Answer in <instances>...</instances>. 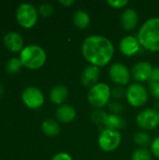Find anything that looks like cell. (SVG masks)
Returning <instances> with one entry per match:
<instances>
[{
	"instance_id": "obj_29",
	"label": "cell",
	"mask_w": 159,
	"mask_h": 160,
	"mask_svg": "<svg viewBox=\"0 0 159 160\" xmlns=\"http://www.w3.org/2000/svg\"><path fill=\"white\" fill-rule=\"evenodd\" d=\"M149 90L151 95L159 100V82H150Z\"/></svg>"
},
{
	"instance_id": "obj_14",
	"label": "cell",
	"mask_w": 159,
	"mask_h": 160,
	"mask_svg": "<svg viewBox=\"0 0 159 160\" xmlns=\"http://www.w3.org/2000/svg\"><path fill=\"white\" fill-rule=\"evenodd\" d=\"M99 74H100L99 68L96 66H92V65L86 67L81 76V82L82 85L91 88L92 86L97 83Z\"/></svg>"
},
{
	"instance_id": "obj_5",
	"label": "cell",
	"mask_w": 159,
	"mask_h": 160,
	"mask_svg": "<svg viewBox=\"0 0 159 160\" xmlns=\"http://www.w3.org/2000/svg\"><path fill=\"white\" fill-rule=\"evenodd\" d=\"M38 19L37 8L30 3H22L16 9L17 22L23 28H32Z\"/></svg>"
},
{
	"instance_id": "obj_2",
	"label": "cell",
	"mask_w": 159,
	"mask_h": 160,
	"mask_svg": "<svg viewBox=\"0 0 159 160\" xmlns=\"http://www.w3.org/2000/svg\"><path fill=\"white\" fill-rule=\"evenodd\" d=\"M137 38L142 48L151 52H159V18L147 20L140 28Z\"/></svg>"
},
{
	"instance_id": "obj_9",
	"label": "cell",
	"mask_w": 159,
	"mask_h": 160,
	"mask_svg": "<svg viewBox=\"0 0 159 160\" xmlns=\"http://www.w3.org/2000/svg\"><path fill=\"white\" fill-rule=\"evenodd\" d=\"M136 122L143 130H154L159 126V112L153 108L145 109L137 115Z\"/></svg>"
},
{
	"instance_id": "obj_20",
	"label": "cell",
	"mask_w": 159,
	"mask_h": 160,
	"mask_svg": "<svg viewBox=\"0 0 159 160\" xmlns=\"http://www.w3.org/2000/svg\"><path fill=\"white\" fill-rule=\"evenodd\" d=\"M91 22L90 15L84 11V10H78L75 12L74 17H73V22L74 24L80 28V29H84L89 26Z\"/></svg>"
},
{
	"instance_id": "obj_8",
	"label": "cell",
	"mask_w": 159,
	"mask_h": 160,
	"mask_svg": "<svg viewBox=\"0 0 159 160\" xmlns=\"http://www.w3.org/2000/svg\"><path fill=\"white\" fill-rule=\"evenodd\" d=\"M22 100L27 108L37 110L42 107L45 98L39 88L36 86H28L22 93Z\"/></svg>"
},
{
	"instance_id": "obj_6",
	"label": "cell",
	"mask_w": 159,
	"mask_h": 160,
	"mask_svg": "<svg viewBox=\"0 0 159 160\" xmlns=\"http://www.w3.org/2000/svg\"><path fill=\"white\" fill-rule=\"evenodd\" d=\"M122 142L120 131L104 128L98 137V145L104 152H113L116 150Z\"/></svg>"
},
{
	"instance_id": "obj_22",
	"label": "cell",
	"mask_w": 159,
	"mask_h": 160,
	"mask_svg": "<svg viewBox=\"0 0 159 160\" xmlns=\"http://www.w3.org/2000/svg\"><path fill=\"white\" fill-rule=\"evenodd\" d=\"M22 67L19 57H11L7 60L6 64V70L8 74H16Z\"/></svg>"
},
{
	"instance_id": "obj_33",
	"label": "cell",
	"mask_w": 159,
	"mask_h": 160,
	"mask_svg": "<svg viewBox=\"0 0 159 160\" xmlns=\"http://www.w3.org/2000/svg\"><path fill=\"white\" fill-rule=\"evenodd\" d=\"M59 3L61 5L65 6V7H70V6H72L75 3V1L74 0H60Z\"/></svg>"
},
{
	"instance_id": "obj_7",
	"label": "cell",
	"mask_w": 159,
	"mask_h": 160,
	"mask_svg": "<svg viewBox=\"0 0 159 160\" xmlns=\"http://www.w3.org/2000/svg\"><path fill=\"white\" fill-rule=\"evenodd\" d=\"M126 98L127 102L134 108L143 106L148 99V91L141 83H132L126 90Z\"/></svg>"
},
{
	"instance_id": "obj_27",
	"label": "cell",
	"mask_w": 159,
	"mask_h": 160,
	"mask_svg": "<svg viewBox=\"0 0 159 160\" xmlns=\"http://www.w3.org/2000/svg\"><path fill=\"white\" fill-rule=\"evenodd\" d=\"M109 110L112 112V113L119 114L123 111V105L120 102H117V101L111 102L109 104Z\"/></svg>"
},
{
	"instance_id": "obj_17",
	"label": "cell",
	"mask_w": 159,
	"mask_h": 160,
	"mask_svg": "<svg viewBox=\"0 0 159 160\" xmlns=\"http://www.w3.org/2000/svg\"><path fill=\"white\" fill-rule=\"evenodd\" d=\"M68 96L67 88L63 84H57L53 86L50 91V99L53 104L63 105V103L67 100Z\"/></svg>"
},
{
	"instance_id": "obj_3",
	"label": "cell",
	"mask_w": 159,
	"mask_h": 160,
	"mask_svg": "<svg viewBox=\"0 0 159 160\" xmlns=\"http://www.w3.org/2000/svg\"><path fill=\"white\" fill-rule=\"evenodd\" d=\"M19 58L22 67L28 69L35 70L44 66L47 55L42 47L36 44H30L25 46L22 50Z\"/></svg>"
},
{
	"instance_id": "obj_11",
	"label": "cell",
	"mask_w": 159,
	"mask_h": 160,
	"mask_svg": "<svg viewBox=\"0 0 159 160\" xmlns=\"http://www.w3.org/2000/svg\"><path fill=\"white\" fill-rule=\"evenodd\" d=\"M3 43L11 52H21L24 48V41L22 35L15 31H10L4 36Z\"/></svg>"
},
{
	"instance_id": "obj_34",
	"label": "cell",
	"mask_w": 159,
	"mask_h": 160,
	"mask_svg": "<svg viewBox=\"0 0 159 160\" xmlns=\"http://www.w3.org/2000/svg\"><path fill=\"white\" fill-rule=\"evenodd\" d=\"M4 90H5V89H4V86L0 83V97L4 94Z\"/></svg>"
},
{
	"instance_id": "obj_10",
	"label": "cell",
	"mask_w": 159,
	"mask_h": 160,
	"mask_svg": "<svg viewBox=\"0 0 159 160\" xmlns=\"http://www.w3.org/2000/svg\"><path fill=\"white\" fill-rule=\"evenodd\" d=\"M109 74L111 80L119 86L127 84L130 81L131 76L129 69L124 64L121 63L112 64L109 69Z\"/></svg>"
},
{
	"instance_id": "obj_19",
	"label": "cell",
	"mask_w": 159,
	"mask_h": 160,
	"mask_svg": "<svg viewBox=\"0 0 159 160\" xmlns=\"http://www.w3.org/2000/svg\"><path fill=\"white\" fill-rule=\"evenodd\" d=\"M41 130L47 137H55L60 133V126L55 120L48 118L42 122Z\"/></svg>"
},
{
	"instance_id": "obj_24",
	"label": "cell",
	"mask_w": 159,
	"mask_h": 160,
	"mask_svg": "<svg viewBox=\"0 0 159 160\" xmlns=\"http://www.w3.org/2000/svg\"><path fill=\"white\" fill-rule=\"evenodd\" d=\"M151 153L145 148H139L135 150L131 156V160H151Z\"/></svg>"
},
{
	"instance_id": "obj_26",
	"label": "cell",
	"mask_w": 159,
	"mask_h": 160,
	"mask_svg": "<svg viewBox=\"0 0 159 160\" xmlns=\"http://www.w3.org/2000/svg\"><path fill=\"white\" fill-rule=\"evenodd\" d=\"M107 3L113 8H121L128 4V0H108Z\"/></svg>"
},
{
	"instance_id": "obj_30",
	"label": "cell",
	"mask_w": 159,
	"mask_h": 160,
	"mask_svg": "<svg viewBox=\"0 0 159 160\" xmlns=\"http://www.w3.org/2000/svg\"><path fill=\"white\" fill-rule=\"evenodd\" d=\"M151 152L152 154L159 158V136H157L151 143Z\"/></svg>"
},
{
	"instance_id": "obj_32",
	"label": "cell",
	"mask_w": 159,
	"mask_h": 160,
	"mask_svg": "<svg viewBox=\"0 0 159 160\" xmlns=\"http://www.w3.org/2000/svg\"><path fill=\"white\" fill-rule=\"evenodd\" d=\"M149 82H159V67L153 68Z\"/></svg>"
},
{
	"instance_id": "obj_13",
	"label": "cell",
	"mask_w": 159,
	"mask_h": 160,
	"mask_svg": "<svg viewBox=\"0 0 159 160\" xmlns=\"http://www.w3.org/2000/svg\"><path fill=\"white\" fill-rule=\"evenodd\" d=\"M153 68L149 62H139L132 68L131 75L133 79L139 82L150 81Z\"/></svg>"
},
{
	"instance_id": "obj_21",
	"label": "cell",
	"mask_w": 159,
	"mask_h": 160,
	"mask_svg": "<svg viewBox=\"0 0 159 160\" xmlns=\"http://www.w3.org/2000/svg\"><path fill=\"white\" fill-rule=\"evenodd\" d=\"M134 142L136 144L141 146L142 148H144L152 143L150 135L145 131H139L134 135Z\"/></svg>"
},
{
	"instance_id": "obj_28",
	"label": "cell",
	"mask_w": 159,
	"mask_h": 160,
	"mask_svg": "<svg viewBox=\"0 0 159 160\" xmlns=\"http://www.w3.org/2000/svg\"><path fill=\"white\" fill-rule=\"evenodd\" d=\"M112 96L115 99H121L124 96H126V91L122 88V86H116L112 90Z\"/></svg>"
},
{
	"instance_id": "obj_18",
	"label": "cell",
	"mask_w": 159,
	"mask_h": 160,
	"mask_svg": "<svg viewBox=\"0 0 159 160\" xmlns=\"http://www.w3.org/2000/svg\"><path fill=\"white\" fill-rule=\"evenodd\" d=\"M125 126H126V121L120 114L108 113L104 124L105 128L119 131L120 129H123Z\"/></svg>"
},
{
	"instance_id": "obj_4",
	"label": "cell",
	"mask_w": 159,
	"mask_h": 160,
	"mask_svg": "<svg viewBox=\"0 0 159 160\" xmlns=\"http://www.w3.org/2000/svg\"><path fill=\"white\" fill-rule=\"evenodd\" d=\"M112 97V89L103 82H97L90 88L87 94V100L96 109H102L109 104Z\"/></svg>"
},
{
	"instance_id": "obj_15",
	"label": "cell",
	"mask_w": 159,
	"mask_h": 160,
	"mask_svg": "<svg viewBox=\"0 0 159 160\" xmlns=\"http://www.w3.org/2000/svg\"><path fill=\"white\" fill-rule=\"evenodd\" d=\"M121 25L127 31L133 30L139 22V15L133 8H126L121 15Z\"/></svg>"
},
{
	"instance_id": "obj_31",
	"label": "cell",
	"mask_w": 159,
	"mask_h": 160,
	"mask_svg": "<svg viewBox=\"0 0 159 160\" xmlns=\"http://www.w3.org/2000/svg\"><path fill=\"white\" fill-rule=\"evenodd\" d=\"M51 160H72V158L70 157V155L67 153H58L55 156H53Z\"/></svg>"
},
{
	"instance_id": "obj_25",
	"label": "cell",
	"mask_w": 159,
	"mask_h": 160,
	"mask_svg": "<svg viewBox=\"0 0 159 160\" xmlns=\"http://www.w3.org/2000/svg\"><path fill=\"white\" fill-rule=\"evenodd\" d=\"M38 14H40L42 17H51L53 13V7L52 5L49 3H43L38 7Z\"/></svg>"
},
{
	"instance_id": "obj_1",
	"label": "cell",
	"mask_w": 159,
	"mask_h": 160,
	"mask_svg": "<svg viewBox=\"0 0 159 160\" xmlns=\"http://www.w3.org/2000/svg\"><path fill=\"white\" fill-rule=\"evenodd\" d=\"M82 53L92 66L104 67L111 62L114 54V46L106 37L92 35L87 37L82 45Z\"/></svg>"
},
{
	"instance_id": "obj_16",
	"label": "cell",
	"mask_w": 159,
	"mask_h": 160,
	"mask_svg": "<svg viewBox=\"0 0 159 160\" xmlns=\"http://www.w3.org/2000/svg\"><path fill=\"white\" fill-rule=\"evenodd\" d=\"M55 116L61 123H71L76 118V110L70 105H60L55 111Z\"/></svg>"
},
{
	"instance_id": "obj_12",
	"label": "cell",
	"mask_w": 159,
	"mask_h": 160,
	"mask_svg": "<svg viewBox=\"0 0 159 160\" xmlns=\"http://www.w3.org/2000/svg\"><path fill=\"white\" fill-rule=\"evenodd\" d=\"M119 48L121 52L126 56H133L137 54L142 46L138 40V38L134 36H126L120 41Z\"/></svg>"
},
{
	"instance_id": "obj_23",
	"label": "cell",
	"mask_w": 159,
	"mask_h": 160,
	"mask_svg": "<svg viewBox=\"0 0 159 160\" xmlns=\"http://www.w3.org/2000/svg\"><path fill=\"white\" fill-rule=\"evenodd\" d=\"M107 115H108V113H106L103 110H101V109H96L92 112V114H91V120L96 125L100 126V127H104V124H105Z\"/></svg>"
}]
</instances>
